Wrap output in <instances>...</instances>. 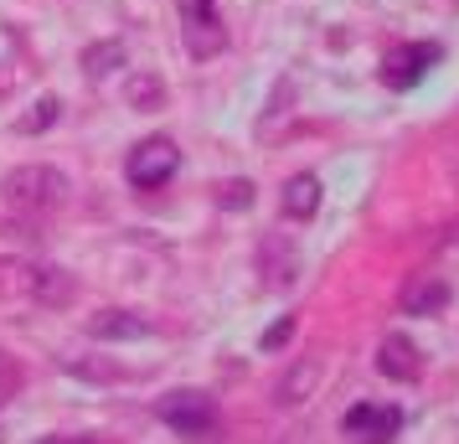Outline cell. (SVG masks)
<instances>
[{
  "mask_svg": "<svg viewBox=\"0 0 459 444\" xmlns=\"http://www.w3.org/2000/svg\"><path fill=\"white\" fill-rule=\"evenodd\" d=\"M67 181L57 166H16L0 176V202L11 212H26V217H47V212H57L67 202Z\"/></svg>",
  "mask_w": 459,
  "mask_h": 444,
  "instance_id": "obj_1",
  "label": "cell"
},
{
  "mask_svg": "<svg viewBox=\"0 0 459 444\" xmlns=\"http://www.w3.org/2000/svg\"><path fill=\"white\" fill-rule=\"evenodd\" d=\"M166 429H176L181 440H207L212 429H217V403L207 393H196V387H181V393H166L160 408H155Z\"/></svg>",
  "mask_w": 459,
  "mask_h": 444,
  "instance_id": "obj_2",
  "label": "cell"
},
{
  "mask_svg": "<svg viewBox=\"0 0 459 444\" xmlns=\"http://www.w3.org/2000/svg\"><path fill=\"white\" fill-rule=\"evenodd\" d=\"M181 170V150L170 145L166 135H155V140H145V145H134L129 150V161H125V176H129V187L134 191H160Z\"/></svg>",
  "mask_w": 459,
  "mask_h": 444,
  "instance_id": "obj_3",
  "label": "cell"
},
{
  "mask_svg": "<svg viewBox=\"0 0 459 444\" xmlns=\"http://www.w3.org/2000/svg\"><path fill=\"white\" fill-rule=\"evenodd\" d=\"M341 429L361 444H393L397 429H403V408H393V403H356V408H346Z\"/></svg>",
  "mask_w": 459,
  "mask_h": 444,
  "instance_id": "obj_4",
  "label": "cell"
},
{
  "mask_svg": "<svg viewBox=\"0 0 459 444\" xmlns=\"http://www.w3.org/2000/svg\"><path fill=\"white\" fill-rule=\"evenodd\" d=\"M438 63V47L434 42H408V47H397V52H387L382 57V83L387 88H413V83H423V73Z\"/></svg>",
  "mask_w": 459,
  "mask_h": 444,
  "instance_id": "obj_5",
  "label": "cell"
},
{
  "mask_svg": "<svg viewBox=\"0 0 459 444\" xmlns=\"http://www.w3.org/2000/svg\"><path fill=\"white\" fill-rule=\"evenodd\" d=\"M181 22H186L191 57H212V52L228 47V31H222V22H217L212 0H181Z\"/></svg>",
  "mask_w": 459,
  "mask_h": 444,
  "instance_id": "obj_6",
  "label": "cell"
},
{
  "mask_svg": "<svg viewBox=\"0 0 459 444\" xmlns=\"http://www.w3.org/2000/svg\"><path fill=\"white\" fill-rule=\"evenodd\" d=\"M258 274L269 290H290L294 274H299V248H294L290 233H264L258 243Z\"/></svg>",
  "mask_w": 459,
  "mask_h": 444,
  "instance_id": "obj_7",
  "label": "cell"
},
{
  "mask_svg": "<svg viewBox=\"0 0 459 444\" xmlns=\"http://www.w3.org/2000/svg\"><path fill=\"white\" fill-rule=\"evenodd\" d=\"M26 295L37 300V305H47V310H63L78 295V279L67 274L63 264H31L26 269Z\"/></svg>",
  "mask_w": 459,
  "mask_h": 444,
  "instance_id": "obj_8",
  "label": "cell"
},
{
  "mask_svg": "<svg viewBox=\"0 0 459 444\" xmlns=\"http://www.w3.org/2000/svg\"><path fill=\"white\" fill-rule=\"evenodd\" d=\"M377 372L387 382H418L423 378V352L403 331H393V336H382V346H377Z\"/></svg>",
  "mask_w": 459,
  "mask_h": 444,
  "instance_id": "obj_9",
  "label": "cell"
},
{
  "mask_svg": "<svg viewBox=\"0 0 459 444\" xmlns=\"http://www.w3.org/2000/svg\"><path fill=\"white\" fill-rule=\"evenodd\" d=\"M449 305V284L438 274H413L403 290V316H438Z\"/></svg>",
  "mask_w": 459,
  "mask_h": 444,
  "instance_id": "obj_10",
  "label": "cell"
},
{
  "mask_svg": "<svg viewBox=\"0 0 459 444\" xmlns=\"http://www.w3.org/2000/svg\"><path fill=\"white\" fill-rule=\"evenodd\" d=\"M155 326L145 316H134V310H99V316L88 320V336H99V341H140Z\"/></svg>",
  "mask_w": 459,
  "mask_h": 444,
  "instance_id": "obj_11",
  "label": "cell"
},
{
  "mask_svg": "<svg viewBox=\"0 0 459 444\" xmlns=\"http://www.w3.org/2000/svg\"><path fill=\"white\" fill-rule=\"evenodd\" d=\"M315 382H320V357H299L284 378L273 382V403L279 408H294V403H305L315 393Z\"/></svg>",
  "mask_w": 459,
  "mask_h": 444,
  "instance_id": "obj_12",
  "label": "cell"
},
{
  "mask_svg": "<svg viewBox=\"0 0 459 444\" xmlns=\"http://www.w3.org/2000/svg\"><path fill=\"white\" fill-rule=\"evenodd\" d=\"M125 104H129V109H140V114H155V109H166V78H160V73H150V67L129 73V78H125Z\"/></svg>",
  "mask_w": 459,
  "mask_h": 444,
  "instance_id": "obj_13",
  "label": "cell"
},
{
  "mask_svg": "<svg viewBox=\"0 0 459 444\" xmlns=\"http://www.w3.org/2000/svg\"><path fill=\"white\" fill-rule=\"evenodd\" d=\"M315 212H320V176H290V187H284V217L294 222H310Z\"/></svg>",
  "mask_w": 459,
  "mask_h": 444,
  "instance_id": "obj_14",
  "label": "cell"
},
{
  "mask_svg": "<svg viewBox=\"0 0 459 444\" xmlns=\"http://www.w3.org/2000/svg\"><path fill=\"white\" fill-rule=\"evenodd\" d=\"M125 63H129L125 42H93V47H83V73H88V78H108L114 67H125Z\"/></svg>",
  "mask_w": 459,
  "mask_h": 444,
  "instance_id": "obj_15",
  "label": "cell"
},
{
  "mask_svg": "<svg viewBox=\"0 0 459 444\" xmlns=\"http://www.w3.org/2000/svg\"><path fill=\"white\" fill-rule=\"evenodd\" d=\"M57 114H63V99H57V93H47V99H37V104L16 119V135H42V129L57 125Z\"/></svg>",
  "mask_w": 459,
  "mask_h": 444,
  "instance_id": "obj_16",
  "label": "cell"
},
{
  "mask_svg": "<svg viewBox=\"0 0 459 444\" xmlns=\"http://www.w3.org/2000/svg\"><path fill=\"white\" fill-rule=\"evenodd\" d=\"M217 202L228 212H243V207H253V181H228V187L217 191Z\"/></svg>",
  "mask_w": 459,
  "mask_h": 444,
  "instance_id": "obj_17",
  "label": "cell"
},
{
  "mask_svg": "<svg viewBox=\"0 0 459 444\" xmlns=\"http://www.w3.org/2000/svg\"><path fill=\"white\" fill-rule=\"evenodd\" d=\"M294 326H299V320H294V316H279V320H273L269 331H264V352H279V346H290Z\"/></svg>",
  "mask_w": 459,
  "mask_h": 444,
  "instance_id": "obj_18",
  "label": "cell"
},
{
  "mask_svg": "<svg viewBox=\"0 0 459 444\" xmlns=\"http://www.w3.org/2000/svg\"><path fill=\"white\" fill-rule=\"evenodd\" d=\"M11 290H26V269L22 264H0V295H11Z\"/></svg>",
  "mask_w": 459,
  "mask_h": 444,
  "instance_id": "obj_19",
  "label": "cell"
},
{
  "mask_svg": "<svg viewBox=\"0 0 459 444\" xmlns=\"http://www.w3.org/2000/svg\"><path fill=\"white\" fill-rule=\"evenodd\" d=\"M42 444H99V440H42Z\"/></svg>",
  "mask_w": 459,
  "mask_h": 444,
  "instance_id": "obj_20",
  "label": "cell"
}]
</instances>
